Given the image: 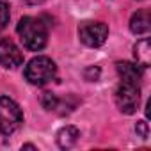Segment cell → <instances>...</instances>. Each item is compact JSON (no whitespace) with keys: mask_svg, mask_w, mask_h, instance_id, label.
Wrapping results in <instances>:
<instances>
[{"mask_svg":"<svg viewBox=\"0 0 151 151\" xmlns=\"http://www.w3.org/2000/svg\"><path fill=\"white\" fill-rule=\"evenodd\" d=\"M151 29V14L147 9H140L137 11L132 20H130V30L137 36H142V34H147Z\"/></svg>","mask_w":151,"mask_h":151,"instance_id":"ba28073f","label":"cell"},{"mask_svg":"<svg viewBox=\"0 0 151 151\" xmlns=\"http://www.w3.org/2000/svg\"><path fill=\"white\" fill-rule=\"evenodd\" d=\"M23 147H25V149H36V147H34V146H32V144H25V146H23Z\"/></svg>","mask_w":151,"mask_h":151,"instance_id":"2e32d148","label":"cell"},{"mask_svg":"<svg viewBox=\"0 0 151 151\" xmlns=\"http://www.w3.org/2000/svg\"><path fill=\"white\" fill-rule=\"evenodd\" d=\"M9 22V6L6 2H0V30L6 29Z\"/></svg>","mask_w":151,"mask_h":151,"instance_id":"7c38bea8","label":"cell"},{"mask_svg":"<svg viewBox=\"0 0 151 151\" xmlns=\"http://www.w3.org/2000/svg\"><path fill=\"white\" fill-rule=\"evenodd\" d=\"M135 130H137V133H139L142 139H147V137H149V128H147V123H146V121H139L137 126H135Z\"/></svg>","mask_w":151,"mask_h":151,"instance_id":"5bb4252c","label":"cell"},{"mask_svg":"<svg viewBox=\"0 0 151 151\" xmlns=\"http://www.w3.org/2000/svg\"><path fill=\"white\" fill-rule=\"evenodd\" d=\"M140 101V89L135 84L121 82L116 89V105L123 114H133L139 109Z\"/></svg>","mask_w":151,"mask_h":151,"instance_id":"277c9868","label":"cell"},{"mask_svg":"<svg viewBox=\"0 0 151 151\" xmlns=\"http://www.w3.org/2000/svg\"><path fill=\"white\" fill-rule=\"evenodd\" d=\"M78 137H80L78 128L68 124V126H62V128L57 132V144H59L62 149H69V147H73L75 144H77Z\"/></svg>","mask_w":151,"mask_h":151,"instance_id":"9c48e42d","label":"cell"},{"mask_svg":"<svg viewBox=\"0 0 151 151\" xmlns=\"http://www.w3.org/2000/svg\"><path fill=\"white\" fill-rule=\"evenodd\" d=\"M41 105H43L46 110L55 112V110H57V105H59V98H57L55 94H52V93H45L43 98H41Z\"/></svg>","mask_w":151,"mask_h":151,"instance_id":"8fae6325","label":"cell"},{"mask_svg":"<svg viewBox=\"0 0 151 151\" xmlns=\"http://www.w3.org/2000/svg\"><path fill=\"white\" fill-rule=\"evenodd\" d=\"M18 30V36L23 43V46L27 50H32V52H39L46 46V41H48V30H46V25L39 20V18H34V16H23L16 27Z\"/></svg>","mask_w":151,"mask_h":151,"instance_id":"6da1fadb","label":"cell"},{"mask_svg":"<svg viewBox=\"0 0 151 151\" xmlns=\"http://www.w3.org/2000/svg\"><path fill=\"white\" fill-rule=\"evenodd\" d=\"M84 75H86V80L94 82V80L100 77V69H98V68H94V66H91V68H87V69L84 71Z\"/></svg>","mask_w":151,"mask_h":151,"instance_id":"4fadbf2b","label":"cell"},{"mask_svg":"<svg viewBox=\"0 0 151 151\" xmlns=\"http://www.w3.org/2000/svg\"><path fill=\"white\" fill-rule=\"evenodd\" d=\"M57 75V66L50 57L39 55L34 57L27 66H25V78L32 86H45L52 82Z\"/></svg>","mask_w":151,"mask_h":151,"instance_id":"7a4b0ae2","label":"cell"},{"mask_svg":"<svg viewBox=\"0 0 151 151\" xmlns=\"http://www.w3.org/2000/svg\"><path fill=\"white\" fill-rule=\"evenodd\" d=\"M23 62V53L20 48L6 37H0V66L7 69H14Z\"/></svg>","mask_w":151,"mask_h":151,"instance_id":"8992f818","label":"cell"},{"mask_svg":"<svg viewBox=\"0 0 151 151\" xmlns=\"http://www.w3.org/2000/svg\"><path fill=\"white\" fill-rule=\"evenodd\" d=\"M78 37L86 46L98 48L107 41L109 27L101 22H86L78 27Z\"/></svg>","mask_w":151,"mask_h":151,"instance_id":"5b68a950","label":"cell"},{"mask_svg":"<svg viewBox=\"0 0 151 151\" xmlns=\"http://www.w3.org/2000/svg\"><path fill=\"white\" fill-rule=\"evenodd\" d=\"M133 55L140 68H147L151 64V43L147 37L137 41V45L133 46Z\"/></svg>","mask_w":151,"mask_h":151,"instance_id":"30bf717a","label":"cell"},{"mask_svg":"<svg viewBox=\"0 0 151 151\" xmlns=\"http://www.w3.org/2000/svg\"><path fill=\"white\" fill-rule=\"evenodd\" d=\"M25 2H27L29 6H39V4L45 2V0H25Z\"/></svg>","mask_w":151,"mask_h":151,"instance_id":"9a60e30c","label":"cell"},{"mask_svg":"<svg viewBox=\"0 0 151 151\" xmlns=\"http://www.w3.org/2000/svg\"><path fill=\"white\" fill-rule=\"evenodd\" d=\"M23 123V112L20 105L9 96H0V133L11 135Z\"/></svg>","mask_w":151,"mask_h":151,"instance_id":"3957f363","label":"cell"},{"mask_svg":"<svg viewBox=\"0 0 151 151\" xmlns=\"http://www.w3.org/2000/svg\"><path fill=\"white\" fill-rule=\"evenodd\" d=\"M116 69L121 77V82H126V84H135L139 86L140 84V78H142V71H140V66L139 64H133V62H117L116 64Z\"/></svg>","mask_w":151,"mask_h":151,"instance_id":"52a82bcc","label":"cell"}]
</instances>
